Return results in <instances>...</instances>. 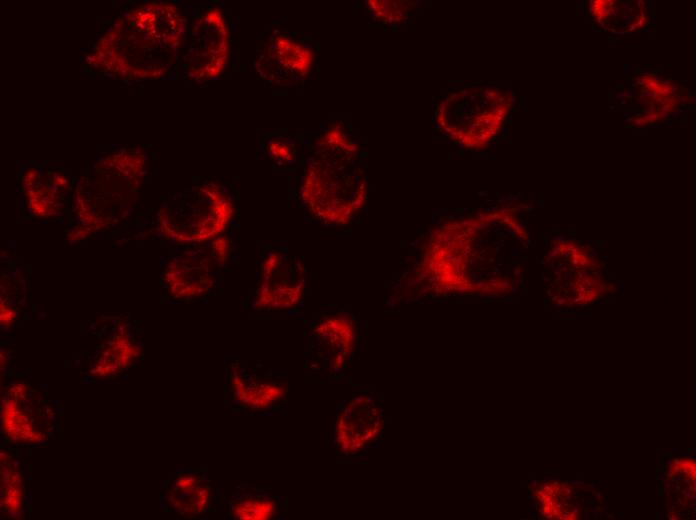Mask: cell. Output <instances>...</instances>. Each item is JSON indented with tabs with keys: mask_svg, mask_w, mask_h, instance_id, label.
<instances>
[{
	"mask_svg": "<svg viewBox=\"0 0 696 520\" xmlns=\"http://www.w3.org/2000/svg\"><path fill=\"white\" fill-rule=\"evenodd\" d=\"M187 22L169 3L145 2L120 15L96 41L85 62L123 80H156L175 67Z\"/></svg>",
	"mask_w": 696,
	"mask_h": 520,
	"instance_id": "cell-1",
	"label": "cell"
},
{
	"mask_svg": "<svg viewBox=\"0 0 696 520\" xmlns=\"http://www.w3.org/2000/svg\"><path fill=\"white\" fill-rule=\"evenodd\" d=\"M367 180L359 147L343 126L328 128L315 142L300 185L304 207L328 225H345L363 207Z\"/></svg>",
	"mask_w": 696,
	"mask_h": 520,
	"instance_id": "cell-2",
	"label": "cell"
},
{
	"mask_svg": "<svg viewBox=\"0 0 696 520\" xmlns=\"http://www.w3.org/2000/svg\"><path fill=\"white\" fill-rule=\"evenodd\" d=\"M234 215L228 192L215 183H205L174 194L160 208L158 222L163 234L175 241L210 240L222 233Z\"/></svg>",
	"mask_w": 696,
	"mask_h": 520,
	"instance_id": "cell-3",
	"label": "cell"
},
{
	"mask_svg": "<svg viewBox=\"0 0 696 520\" xmlns=\"http://www.w3.org/2000/svg\"><path fill=\"white\" fill-rule=\"evenodd\" d=\"M506 108L505 101L496 91H456L440 102L436 125L456 144L479 147L499 129Z\"/></svg>",
	"mask_w": 696,
	"mask_h": 520,
	"instance_id": "cell-4",
	"label": "cell"
},
{
	"mask_svg": "<svg viewBox=\"0 0 696 520\" xmlns=\"http://www.w3.org/2000/svg\"><path fill=\"white\" fill-rule=\"evenodd\" d=\"M183 46V66L189 78L204 82L220 77L226 69L230 51V35L223 11L212 7L198 16Z\"/></svg>",
	"mask_w": 696,
	"mask_h": 520,
	"instance_id": "cell-5",
	"label": "cell"
},
{
	"mask_svg": "<svg viewBox=\"0 0 696 520\" xmlns=\"http://www.w3.org/2000/svg\"><path fill=\"white\" fill-rule=\"evenodd\" d=\"M306 271L300 257L286 247L270 248L262 256L252 299L256 311L289 310L301 302Z\"/></svg>",
	"mask_w": 696,
	"mask_h": 520,
	"instance_id": "cell-6",
	"label": "cell"
},
{
	"mask_svg": "<svg viewBox=\"0 0 696 520\" xmlns=\"http://www.w3.org/2000/svg\"><path fill=\"white\" fill-rule=\"evenodd\" d=\"M229 255V241L217 237L211 245L185 251L168 263L164 281L175 299H192L208 293Z\"/></svg>",
	"mask_w": 696,
	"mask_h": 520,
	"instance_id": "cell-7",
	"label": "cell"
},
{
	"mask_svg": "<svg viewBox=\"0 0 696 520\" xmlns=\"http://www.w3.org/2000/svg\"><path fill=\"white\" fill-rule=\"evenodd\" d=\"M383 426L381 407L371 396L359 394L340 411L334 428V444L343 454H356L380 435Z\"/></svg>",
	"mask_w": 696,
	"mask_h": 520,
	"instance_id": "cell-8",
	"label": "cell"
},
{
	"mask_svg": "<svg viewBox=\"0 0 696 520\" xmlns=\"http://www.w3.org/2000/svg\"><path fill=\"white\" fill-rule=\"evenodd\" d=\"M313 51L284 34L272 37L255 66L261 77L276 85H290L306 77L313 65Z\"/></svg>",
	"mask_w": 696,
	"mask_h": 520,
	"instance_id": "cell-9",
	"label": "cell"
},
{
	"mask_svg": "<svg viewBox=\"0 0 696 520\" xmlns=\"http://www.w3.org/2000/svg\"><path fill=\"white\" fill-rule=\"evenodd\" d=\"M356 342L353 320L344 314L323 318L312 331V357L318 368L339 372L346 365Z\"/></svg>",
	"mask_w": 696,
	"mask_h": 520,
	"instance_id": "cell-10",
	"label": "cell"
},
{
	"mask_svg": "<svg viewBox=\"0 0 696 520\" xmlns=\"http://www.w3.org/2000/svg\"><path fill=\"white\" fill-rule=\"evenodd\" d=\"M230 391L235 404L253 411H265L285 397L287 386L245 368L233 367Z\"/></svg>",
	"mask_w": 696,
	"mask_h": 520,
	"instance_id": "cell-11",
	"label": "cell"
},
{
	"mask_svg": "<svg viewBox=\"0 0 696 520\" xmlns=\"http://www.w3.org/2000/svg\"><path fill=\"white\" fill-rule=\"evenodd\" d=\"M204 472L187 470L180 473L167 491L166 501L182 516H196L207 511L211 495Z\"/></svg>",
	"mask_w": 696,
	"mask_h": 520,
	"instance_id": "cell-12",
	"label": "cell"
},
{
	"mask_svg": "<svg viewBox=\"0 0 696 520\" xmlns=\"http://www.w3.org/2000/svg\"><path fill=\"white\" fill-rule=\"evenodd\" d=\"M23 182L29 204L35 213L52 215L61 208L67 184L62 175L32 169L26 173Z\"/></svg>",
	"mask_w": 696,
	"mask_h": 520,
	"instance_id": "cell-13",
	"label": "cell"
},
{
	"mask_svg": "<svg viewBox=\"0 0 696 520\" xmlns=\"http://www.w3.org/2000/svg\"><path fill=\"white\" fill-rule=\"evenodd\" d=\"M282 510L278 497L258 485L237 487L230 500L231 515L239 520H271Z\"/></svg>",
	"mask_w": 696,
	"mask_h": 520,
	"instance_id": "cell-14",
	"label": "cell"
},
{
	"mask_svg": "<svg viewBox=\"0 0 696 520\" xmlns=\"http://www.w3.org/2000/svg\"><path fill=\"white\" fill-rule=\"evenodd\" d=\"M269 158L279 166L291 164L296 159L295 144L284 136H275L266 145Z\"/></svg>",
	"mask_w": 696,
	"mask_h": 520,
	"instance_id": "cell-15",
	"label": "cell"
},
{
	"mask_svg": "<svg viewBox=\"0 0 696 520\" xmlns=\"http://www.w3.org/2000/svg\"><path fill=\"white\" fill-rule=\"evenodd\" d=\"M367 7L378 19L385 22L400 21L406 14V6L395 1H367Z\"/></svg>",
	"mask_w": 696,
	"mask_h": 520,
	"instance_id": "cell-16",
	"label": "cell"
},
{
	"mask_svg": "<svg viewBox=\"0 0 696 520\" xmlns=\"http://www.w3.org/2000/svg\"><path fill=\"white\" fill-rule=\"evenodd\" d=\"M597 498H598V499L600 500V498H601V495H600V494H597Z\"/></svg>",
	"mask_w": 696,
	"mask_h": 520,
	"instance_id": "cell-17",
	"label": "cell"
}]
</instances>
